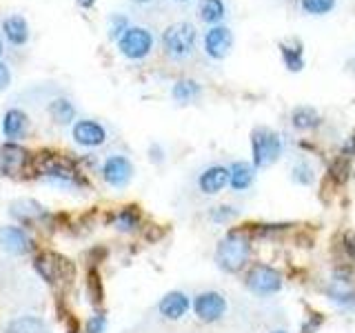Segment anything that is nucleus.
Here are the masks:
<instances>
[{
  "mask_svg": "<svg viewBox=\"0 0 355 333\" xmlns=\"http://www.w3.org/2000/svg\"><path fill=\"white\" fill-rule=\"evenodd\" d=\"M29 131V118L22 109H7L3 116V133L11 142H18L27 136Z\"/></svg>",
  "mask_w": 355,
  "mask_h": 333,
  "instance_id": "obj_13",
  "label": "nucleus"
},
{
  "mask_svg": "<svg viewBox=\"0 0 355 333\" xmlns=\"http://www.w3.org/2000/svg\"><path fill=\"white\" fill-rule=\"evenodd\" d=\"M273 333H286V331H273Z\"/></svg>",
  "mask_w": 355,
  "mask_h": 333,
  "instance_id": "obj_42",
  "label": "nucleus"
},
{
  "mask_svg": "<svg viewBox=\"0 0 355 333\" xmlns=\"http://www.w3.org/2000/svg\"><path fill=\"white\" fill-rule=\"evenodd\" d=\"M160 314L164 318H169V320H180L184 314H187V309H189V298L187 293L182 291H171V293H166L162 300H160Z\"/></svg>",
  "mask_w": 355,
  "mask_h": 333,
  "instance_id": "obj_17",
  "label": "nucleus"
},
{
  "mask_svg": "<svg viewBox=\"0 0 355 333\" xmlns=\"http://www.w3.org/2000/svg\"><path fill=\"white\" fill-rule=\"evenodd\" d=\"M0 247L11 255H22L31 249V240L20 227H3L0 229Z\"/></svg>",
  "mask_w": 355,
  "mask_h": 333,
  "instance_id": "obj_14",
  "label": "nucleus"
},
{
  "mask_svg": "<svg viewBox=\"0 0 355 333\" xmlns=\"http://www.w3.org/2000/svg\"><path fill=\"white\" fill-rule=\"evenodd\" d=\"M225 14H227V7L222 0H200L198 16L202 22H207V25H211V27L220 25V20L225 18Z\"/></svg>",
  "mask_w": 355,
  "mask_h": 333,
  "instance_id": "obj_19",
  "label": "nucleus"
},
{
  "mask_svg": "<svg viewBox=\"0 0 355 333\" xmlns=\"http://www.w3.org/2000/svg\"><path fill=\"white\" fill-rule=\"evenodd\" d=\"M327 293L333 302L340 307H355V291L349 287V280H344V278H336V280L329 284Z\"/></svg>",
  "mask_w": 355,
  "mask_h": 333,
  "instance_id": "obj_20",
  "label": "nucleus"
},
{
  "mask_svg": "<svg viewBox=\"0 0 355 333\" xmlns=\"http://www.w3.org/2000/svg\"><path fill=\"white\" fill-rule=\"evenodd\" d=\"M129 29V20L127 16H122V14H111L109 18V25H107V31H109V38L111 40H120V36Z\"/></svg>",
  "mask_w": 355,
  "mask_h": 333,
  "instance_id": "obj_30",
  "label": "nucleus"
},
{
  "mask_svg": "<svg viewBox=\"0 0 355 333\" xmlns=\"http://www.w3.org/2000/svg\"><path fill=\"white\" fill-rule=\"evenodd\" d=\"M175 3H189V0H175Z\"/></svg>",
  "mask_w": 355,
  "mask_h": 333,
  "instance_id": "obj_41",
  "label": "nucleus"
},
{
  "mask_svg": "<svg viewBox=\"0 0 355 333\" xmlns=\"http://www.w3.org/2000/svg\"><path fill=\"white\" fill-rule=\"evenodd\" d=\"M3 33L9 44L22 47V44H27V40H29V25L20 14H14L3 20Z\"/></svg>",
  "mask_w": 355,
  "mask_h": 333,
  "instance_id": "obj_16",
  "label": "nucleus"
},
{
  "mask_svg": "<svg viewBox=\"0 0 355 333\" xmlns=\"http://www.w3.org/2000/svg\"><path fill=\"white\" fill-rule=\"evenodd\" d=\"M302 3V9L311 16H324L336 7V0H300Z\"/></svg>",
  "mask_w": 355,
  "mask_h": 333,
  "instance_id": "obj_28",
  "label": "nucleus"
},
{
  "mask_svg": "<svg viewBox=\"0 0 355 333\" xmlns=\"http://www.w3.org/2000/svg\"><path fill=\"white\" fill-rule=\"evenodd\" d=\"M151 153H153V162H160V160H162V149L158 147V144H153V147H151Z\"/></svg>",
  "mask_w": 355,
  "mask_h": 333,
  "instance_id": "obj_37",
  "label": "nucleus"
},
{
  "mask_svg": "<svg viewBox=\"0 0 355 333\" xmlns=\"http://www.w3.org/2000/svg\"><path fill=\"white\" fill-rule=\"evenodd\" d=\"M78 5H80L83 9H92L96 5V0H76Z\"/></svg>",
  "mask_w": 355,
  "mask_h": 333,
  "instance_id": "obj_38",
  "label": "nucleus"
},
{
  "mask_svg": "<svg viewBox=\"0 0 355 333\" xmlns=\"http://www.w3.org/2000/svg\"><path fill=\"white\" fill-rule=\"evenodd\" d=\"M349 155H344V153H340L336 160H333V164H331V169H329V173H331V178L336 180L338 185H342L344 180H347V176H349Z\"/></svg>",
  "mask_w": 355,
  "mask_h": 333,
  "instance_id": "obj_29",
  "label": "nucleus"
},
{
  "mask_svg": "<svg viewBox=\"0 0 355 333\" xmlns=\"http://www.w3.org/2000/svg\"><path fill=\"white\" fill-rule=\"evenodd\" d=\"M251 151L255 166H260V169L271 166L282 155V138L271 129L258 127L251 131Z\"/></svg>",
  "mask_w": 355,
  "mask_h": 333,
  "instance_id": "obj_3",
  "label": "nucleus"
},
{
  "mask_svg": "<svg viewBox=\"0 0 355 333\" xmlns=\"http://www.w3.org/2000/svg\"><path fill=\"white\" fill-rule=\"evenodd\" d=\"M105 327H107V318L103 314H96L87 322V333H103Z\"/></svg>",
  "mask_w": 355,
  "mask_h": 333,
  "instance_id": "obj_34",
  "label": "nucleus"
},
{
  "mask_svg": "<svg viewBox=\"0 0 355 333\" xmlns=\"http://www.w3.org/2000/svg\"><path fill=\"white\" fill-rule=\"evenodd\" d=\"M140 222V214L136 211V207H125L120 211V214L114 218V225L120 229V231H133L138 227Z\"/></svg>",
  "mask_w": 355,
  "mask_h": 333,
  "instance_id": "obj_27",
  "label": "nucleus"
},
{
  "mask_svg": "<svg viewBox=\"0 0 355 333\" xmlns=\"http://www.w3.org/2000/svg\"><path fill=\"white\" fill-rule=\"evenodd\" d=\"M40 176L44 178L47 182L55 185V187H67V189H73L80 182V176L78 171H73L69 164L58 160V158H47L40 164Z\"/></svg>",
  "mask_w": 355,
  "mask_h": 333,
  "instance_id": "obj_7",
  "label": "nucleus"
},
{
  "mask_svg": "<svg viewBox=\"0 0 355 333\" xmlns=\"http://www.w3.org/2000/svg\"><path fill=\"white\" fill-rule=\"evenodd\" d=\"M11 216L18 220H33L44 216V209L36 203V200H18L11 205Z\"/></svg>",
  "mask_w": 355,
  "mask_h": 333,
  "instance_id": "obj_26",
  "label": "nucleus"
},
{
  "mask_svg": "<svg viewBox=\"0 0 355 333\" xmlns=\"http://www.w3.org/2000/svg\"><path fill=\"white\" fill-rule=\"evenodd\" d=\"M344 249H347L349 258L355 262V236H347V240H344Z\"/></svg>",
  "mask_w": 355,
  "mask_h": 333,
  "instance_id": "obj_36",
  "label": "nucleus"
},
{
  "mask_svg": "<svg viewBox=\"0 0 355 333\" xmlns=\"http://www.w3.org/2000/svg\"><path fill=\"white\" fill-rule=\"evenodd\" d=\"M229 180H231V171L227 169V166L211 164V166H207L202 173H200L198 187H200V191H202V194L216 196V194H220L222 189L229 185Z\"/></svg>",
  "mask_w": 355,
  "mask_h": 333,
  "instance_id": "obj_12",
  "label": "nucleus"
},
{
  "mask_svg": "<svg viewBox=\"0 0 355 333\" xmlns=\"http://www.w3.org/2000/svg\"><path fill=\"white\" fill-rule=\"evenodd\" d=\"M202 47H205V53L209 56L211 60H222V58H227L229 51H231V47H233V33H231V29L225 27V25L211 27V29L205 33Z\"/></svg>",
  "mask_w": 355,
  "mask_h": 333,
  "instance_id": "obj_8",
  "label": "nucleus"
},
{
  "mask_svg": "<svg viewBox=\"0 0 355 333\" xmlns=\"http://www.w3.org/2000/svg\"><path fill=\"white\" fill-rule=\"evenodd\" d=\"M131 3H136V5H151L153 0H131Z\"/></svg>",
  "mask_w": 355,
  "mask_h": 333,
  "instance_id": "obj_39",
  "label": "nucleus"
},
{
  "mask_svg": "<svg viewBox=\"0 0 355 333\" xmlns=\"http://www.w3.org/2000/svg\"><path fill=\"white\" fill-rule=\"evenodd\" d=\"M247 287L258 296H271L275 291H280L282 275L277 273L273 266L255 264L251 269V273H249V278H247Z\"/></svg>",
  "mask_w": 355,
  "mask_h": 333,
  "instance_id": "obj_6",
  "label": "nucleus"
},
{
  "mask_svg": "<svg viewBox=\"0 0 355 333\" xmlns=\"http://www.w3.org/2000/svg\"><path fill=\"white\" fill-rule=\"evenodd\" d=\"M87 287H89V296H92L94 302H96V305L103 302V284H100V278H98L96 271L89 273V278H87Z\"/></svg>",
  "mask_w": 355,
  "mask_h": 333,
  "instance_id": "obj_32",
  "label": "nucleus"
},
{
  "mask_svg": "<svg viewBox=\"0 0 355 333\" xmlns=\"http://www.w3.org/2000/svg\"><path fill=\"white\" fill-rule=\"evenodd\" d=\"M280 53H282V60L286 65L288 71H300L304 67V49L302 44L297 40H288L280 44Z\"/></svg>",
  "mask_w": 355,
  "mask_h": 333,
  "instance_id": "obj_21",
  "label": "nucleus"
},
{
  "mask_svg": "<svg viewBox=\"0 0 355 333\" xmlns=\"http://www.w3.org/2000/svg\"><path fill=\"white\" fill-rule=\"evenodd\" d=\"M71 136L80 147L94 149V147H100V144H105L107 131L96 120H78V122H73Z\"/></svg>",
  "mask_w": 355,
  "mask_h": 333,
  "instance_id": "obj_10",
  "label": "nucleus"
},
{
  "mask_svg": "<svg viewBox=\"0 0 355 333\" xmlns=\"http://www.w3.org/2000/svg\"><path fill=\"white\" fill-rule=\"evenodd\" d=\"M153 49V33L144 27H129L118 40V51L129 60L147 58Z\"/></svg>",
  "mask_w": 355,
  "mask_h": 333,
  "instance_id": "obj_4",
  "label": "nucleus"
},
{
  "mask_svg": "<svg viewBox=\"0 0 355 333\" xmlns=\"http://www.w3.org/2000/svg\"><path fill=\"white\" fill-rule=\"evenodd\" d=\"M27 160H29V153L22 149L18 142H7L0 147V166H3L5 173H18Z\"/></svg>",
  "mask_w": 355,
  "mask_h": 333,
  "instance_id": "obj_15",
  "label": "nucleus"
},
{
  "mask_svg": "<svg viewBox=\"0 0 355 333\" xmlns=\"http://www.w3.org/2000/svg\"><path fill=\"white\" fill-rule=\"evenodd\" d=\"M293 180L297 185H311V182H313V166H311L306 160L297 162L293 166Z\"/></svg>",
  "mask_w": 355,
  "mask_h": 333,
  "instance_id": "obj_31",
  "label": "nucleus"
},
{
  "mask_svg": "<svg viewBox=\"0 0 355 333\" xmlns=\"http://www.w3.org/2000/svg\"><path fill=\"white\" fill-rule=\"evenodd\" d=\"M9 85H11V71L5 62H0V92H5Z\"/></svg>",
  "mask_w": 355,
  "mask_h": 333,
  "instance_id": "obj_35",
  "label": "nucleus"
},
{
  "mask_svg": "<svg viewBox=\"0 0 355 333\" xmlns=\"http://www.w3.org/2000/svg\"><path fill=\"white\" fill-rule=\"evenodd\" d=\"M249 253H251L249 238L244 236L242 231H231L229 236L218 244L216 262H218V266L222 271L236 273V271L242 269L244 264H247Z\"/></svg>",
  "mask_w": 355,
  "mask_h": 333,
  "instance_id": "obj_1",
  "label": "nucleus"
},
{
  "mask_svg": "<svg viewBox=\"0 0 355 333\" xmlns=\"http://www.w3.org/2000/svg\"><path fill=\"white\" fill-rule=\"evenodd\" d=\"M233 216H238V209H233V207H216L211 211V220L214 222H227Z\"/></svg>",
  "mask_w": 355,
  "mask_h": 333,
  "instance_id": "obj_33",
  "label": "nucleus"
},
{
  "mask_svg": "<svg viewBox=\"0 0 355 333\" xmlns=\"http://www.w3.org/2000/svg\"><path fill=\"white\" fill-rule=\"evenodd\" d=\"M131 176H133V164L129 162V158H125V155H109L103 164V178L111 187L129 185Z\"/></svg>",
  "mask_w": 355,
  "mask_h": 333,
  "instance_id": "obj_11",
  "label": "nucleus"
},
{
  "mask_svg": "<svg viewBox=\"0 0 355 333\" xmlns=\"http://www.w3.org/2000/svg\"><path fill=\"white\" fill-rule=\"evenodd\" d=\"M198 31L191 22H173L162 33V49L171 60H187L196 51Z\"/></svg>",
  "mask_w": 355,
  "mask_h": 333,
  "instance_id": "obj_2",
  "label": "nucleus"
},
{
  "mask_svg": "<svg viewBox=\"0 0 355 333\" xmlns=\"http://www.w3.org/2000/svg\"><path fill=\"white\" fill-rule=\"evenodd\" d=\"M193 311L202 322H216L225 316L227 300L218 291H205L193 300Z\"/></svg>",
  "mask_w": 355,
  "mask_h": 333,
  "instance_id": "obj_9",
  "label": "nucleus"
},
{
  "mask_svg": "<svg viewBox=\"0 0 355 333\" xmlns=\"http://www.w3.org/2000/svg\"><path fill=\"white\" fill-rule=\"evenodd\" d=\"M0 58H3V42H0Z\"/></svg>",
  "mask_w": 355,
  "mask_h": 333,
  "instance_id": "obj_40",
  "label": "nucleus"
},
{
  "mask_svg": "<svg viewBox=\"0 0 355 333\" xmlns=\"http://www.w3.org/2000/svg\"><path fill=\"white\" fill-rule=\"evenodd\" d=\"M171 96H173L175 103L189 105V103H193V100L200 98V85L196 80H178L171 89Z\"/></svg>",
  "mask_w": 355,
  "mask_h": 333,
  "instance_id": "obj_25",
  "label": "nucleus"
},
{
  "mask_svg": "<svg viewBox=\"0 0 355 333\" xmlns=\"http://www.w3.org/2000/svg\"><path fill=\"white\" fill-rule=\"evenodd\" d=\"M49 116L58 125H71L76 120V107L71 105V100L67 98H55L49 103Z\"/></svg>",
  "mask_w": 355,
  "mask_h": 333,
  "instance_id": "obj_23",
  "label": "nucleus"
},
{
  "mask_svg": "<svg viewBox=\"0 0 355 333\" xmlns=\"http://www.w3.org/2000/svg\"><path fill=\"white\" fill-rule=\"evenodd\" d=\"M229 171H231L229 185H231L233 191H244V189H249L255 180V171L249 162H233L229 166Z\"/></svg>",
  "mask_w": 355,
  "mask_h": 333,
  "instance_id": "obj_18",
  "label": "nucleus"
},
{
  "mask_svg": "<svg viewBox=\"0 0 355 333\" xmlns=\"http://www.w3.org/2000/svg\"><path fill=\"white\" fill-rule=\"evenodd\" d=\"M5 333H49L44 320L36 316H25V318H14L5 327Z\"/></svg>",
  "mask_w": 355,
  "mask_h": 333,
  "instance_id": "obj_22",
  "label": "nucleus"
},
{
  "mask_svg": "<svg viewBox=\"0 0 355 333\" xmlns=\"http://www.w3.org/2000/svg\"><path fill=\"white\" fill-rule=\"evenodd\" d=\"M36 271L42 275V280H47L49 284H58L64 280H71L73 278V266L69 260L60 258V255H51V253H42L33 262Z\"/></svg>",
  "mask_w": 355,
  "mask_h": 333,
  "instance_id": "obj_5",
  "label": "nucleus"
},
{
  "mask_svg": "<svg viewBox=\"0 0 355 333\" xmlns=\"http://www.w3.org/2000/svg\"><path fill=\"white\" fill-rule=\"evenodd\" d=\"M320 114L313 109V107H297L293 109V114H291V122H293V127L300 129V131H306V129H313L320 125Z\"/></svg>",
  "mask_w": 355,
  "mask_h": 333,
  "instance_id": "obj_24",
  "label": "nucleus"
}]
</instances>
